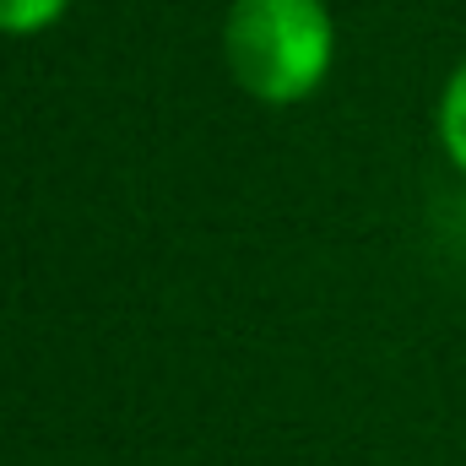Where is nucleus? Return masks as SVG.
<instances>
[{
  "label": "nucleus",
  "instance_id": "obj_1",
  "mask_svg": "<svg viewBox=\"0 0 466 466\" xmlns=\"http://www.w3.org/2000/svg\"><path fill=\"white\" fill-rule=\"evenodd\" d=\"M223 44L233 82L266 104H299L331 71V16L320 0H238Z\"/></svg>",
  "mask_w": 466,
  "mask_h": 466
},
{
  "label": "nucleus",
  "instance_id": "obj_2",
  "mask_svg": "<svg viewBox=\"0 0 466 466\" xmlns=\"http://www.w3.org/2000/svg\"><path fill=\"white\" fill-rule=\"evenodd\" d=\"M440 141H445V152L466 168V66L451 76V87L440 98Z\"/></svg>",
  "mask_w": 466,
  "mask_h": 466
},
{
  "label": "nucleus",
  "instance_id": "obj_3",
  "mask_svg": "<svg viewBox=\"0 0 466 466\" xmlns=\"http://www.w3.org/2000/svg\"><path fill=\"white\" fill-rule=\"evenodd\" d=\"M66 11V0H0V33H38Z\"/></svg>",
  "mask_w": 466,
  "mask_h": 466
}]
</instances>
